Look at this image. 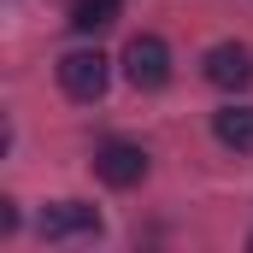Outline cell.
<instances>
[{"label": "cell", "mask_w": 253, "mask_h": 253, "mask_svg": "<svg viewBox=\"0 0 253 253\" xmlns=\"http://www.w3.org/2000/svg\"><path fill=\"white\" fill-rule=\"evenodd\" d=\"M0 230H6V236L18 230V206H12V200H0Z\"/></svg>", "instance_id": "cell-8"}, {"label": "cell", "mask_w": 253, "mask_h": 253, "mask_svg": "<svg viewBox=\"0 0 253 253\" xmlns=\"http://www.w3.org/2000/svg\"><path fill=\"white\" fill-rule=\"evenodd\" d=\"M94 171H100V183H112V189H135V183L147 177V153H141L135 141H100V147H94Z\"/></svg>", "instance_id": "cell-3"}, {"label": "cell", "mask_w": 253, "mask_h": 253, "mask_svg": "<svg viewBox=\"0 0 253 253\" xmlns=\"http://www.w3.org/2000/svg\"><path fill=\"white\" fill-rule=\"evenodd\" d=\"M212 135L224 147H236V153H253V106H224L212 118Z\"/></svg>", "instance_id": "cell-6"}, {"label": "cell", "mask_w": 253, "mask_h": 253, "mask_svg": "<svg viewBox=\"0 0 253 253\" xmlns=\"http://www.w3.org/2000/svg\"><path fill=\"white\" fill-rule=\"evenodd\" d=\"M77 236H100V212L94 206H83V200H59V206H47L42 212V242H77Z\"/></svg>", "instance_id": "cell-4"}, {"label": "cell", "mask_w": 253, "mask_h": 253, "mask_svg": "<svg viewBox=\"0 0 253 253\" xmlns=\"http://www.w3.org/2000/svg\"><path fill=\"white\" fill-rule=\"evenodd\" d=\"M118 6H124V0H71L65 18H71L77 36H100L106 24H118Z\"/></svg>", "instance_id": "cell-7"}, {"label": "cell", "mask_w": 253, "mask_h": 253, "mask_svg": "<svg viewBox=\"0 0 253 253\" xmlns=\"http://www.w3.org/2000/svg\"><path fill=\"white\" fill-rule=\"evenodd\" d=\"M206 83H218V88H248L253 83V53L242 42H218V47L206 53Z\"/></svg>", "instance_id": "cell-5"}, {"label": "cell", "mask_w": 253, "mask_h": 253, "mask_svg": "<svg viewBox=\"0 0 253 253\" xmlns=\"http://www.w3.org/2000/svg\"><path fill=\"white\" fill-rule=\"evenodd\" d=\"M124 77L135 83V88H165V83H171V47H165L159 36H129Z\"/></svg>", "instance_id": "cell-2"}, {"label": "cell", "mask_w": 253, "mask_h": 253, "mask_svg": "<svg viewBox=\"0 0 253 253\" xmlns=\"http://www.w3.org/2000/svg\"><path fill=\"white\" fill-rule=\"evenodd\" d=\"M106 77H112V65H106L100 47H77V53L59 59V88L71 100H100L106 94Z\"/></svg>", "instance_id": "cell-1"}]
</instances>
